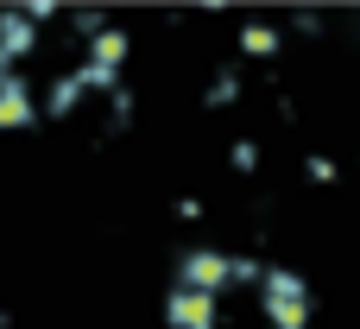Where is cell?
Returning a JSON list of instances; mask_svg holds the SVG:
<instances>
[{"label":"cell","mask_w":360,"mask_h":329,"mask_svg":"<svg viewBox=\"0 0 360 329\" xmlns=\"http://www.w3.org/2000/svg\"><path fill=\"white\" fill-rule=\"evenodd\" d=\"M253 304H259V323L266 329H310V285L291 266H266Z\"/></svg>","instance_id":"obj_1"},{"label":"cell","mask_w":360,"mask_h":329,"mask_svg":"<svg viewBox=\"0 0 360 329\" xmlns=\"http://www.w3.org/2000/svg\"><path fill=\"white\" fill-rule=\"evenodd\" d=\"M171 285L228 298V292H234V254H221V247H184V254L171 260Z\"/></svg>","instance_id":"obj_2"},{"label":"cell","mask_w":360,"mask_h":329,"mask_svg":"<svg viewBox=\"0 0 360 329\" xmlns=\"http://www.w3.org/2000/svg\"><path fill=\"white\" fill-rule=\"evenodd\" d=\"M165 323L171 329H221V298L171 285V292H165Z\"/></svg>","instance_id":"obj_3"},{"label":"cell","mask_w":360,"mask_h":329,"mask_svg":"<svg viewBox=\"0 0 360 329\" xmlns=\"http://www.w3.org/2000/svg\"><path fill=\"white\" fill-rule=\"evenodd\" d=\"M38 120H44V108H38L32 76H25V70L6 76V82H0V133H25V127H38Z\"/></svg>","instance_id":"obj_4"},{"label":"cell","mask_w":360,"mask_h":329,"mask_svg":"<svg viewBox=\"0 0 360 329\" xmlns=\"http://www.w3.org/2000/svg\"><path fill=\"white\" fill-rule=\"evenodd\" d=\"M44 51V38H38V25H32V13L25 6H0V63H25V57H38Z\"/></svg>","instance_id":"obj_5"},{"label":"cell","mask_w":360,"mask_h":329,"mask_svg":"<svg viewBox=\"0 0 360 329\" xmlns=\"http://www.w3.org/2000/svg\"><path fill=\"white\" fill-rule=\"evenodd\" d=\"M82 63H95V70H108V76H127V63H133V38H127L120 25H108V32H95V38L82 44Z\"/></svg>","instance_id":"obj_6"},{"label":"cell","mask_w":360,"mask_h":329,"mask_svg":"<svg viewBox=\"0 0 360 329\" xmlns=\"http://www.w3.org/2000/svg\"><path fill=\"white\" fill-rule=\"evenodd\" d=\"M82 82H76V70H57L51 82H44V95H38V108H44V120H76L82 114Z\"/></svg>","instance_id":"obj_7"},{"label":"cell","mask_w":360,"mask_h":329,"mask_svg":"<svg viewBox=\"0 0 360 329\" xmlns=\"http://www.w3.org/2000/svg\"><path fill=\"white\" fill-rule=\"evenodd\" d=\"M234 51H240V57H253V63H272V57L285 51V32H278L272 19H240V38H234Z\"/></svg>","instance_id":"obj_8"},{"label":"cell","mask_w":360,"mask_h":329,"mask_svg":"<svg viewBox=\"0 0 360 329\" xmlns=\"http://www.w3.org/2000/svg\"><path fill=\"white\" fill-rule=\"evenodd\" d=\"M247 95V82H240V63H221L215 76H209V89H202V108L209 114H221V108H234Z\"/></svg>","instance_id":"obj_9"},{"label":"cell","mask_w":360,"mask_h":329,"mask_svg":"<svg viewBox=\"0 0 360 329\" xmlns=\"http://www.w3.org/2000/svg\"><path fill=\"white\" fill-rule=\"evenodd\" d=\"M228 171H234V178H253V171H259V146H253V139H234V146H228Z\"/></svg>","instance_id":"obj_10"},{"label":"cell","mask_w":360,"mask_h":329,"mask_svg":"<svg viewBox=\"0 0 360 329\" xmlns=\"http://www.w3.org/2000/svg\"><path fill=\"white\" fill-rule=\"evenodd\" d=\"M335 171H342V165H335L329 152H310V159H304V178H310V184H335Z\"/></svg>","instance_id":"obj_11"},{"label":"cell","mask_w":360,"mask_h":329,"mask_svg":"<svg viewBox=\"0 0 360 329\" xmlns=\"http://www.w3.org/2000/svg\"><path fill=\"white\" fill-rule=\"evenodd\" d=\"M171 209H177V222H202V197H177Z\"/></svg>","instance_id":"obj_12"},{"label":"cell","mask_w":360,"mask_h":329,"mask_svg":"<svg viewBox=\"0 0 360 329\" xmlns=\"http://www.w3.org/2000/svg\"><path fill=\"white\" fill-rule=\"evenodd\" d=\"M291 25H297V32H304V38H316V32H323V13H297V19H291Z\"/></svg>","instance_id":"obj_13"}]
</instances>
